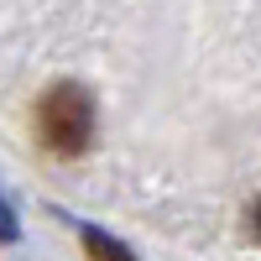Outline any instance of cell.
Here are the masks:
<instances>
[{
    "instance_id": "obj_3",
    "label": "cell",
    "mask_w": 261,
    "mask_h": 261,
    "mask_svg": "<svg viewBox=\"0 0 261 261\" xmlns=\"http://www.w3.org/2000/svg\"><path fill=\"white\" fill-rule=\"evenodd\" d=\"M0 241H16V214L0 204Z\"/></svg>"
},
{
    "instance_id": "obj_1",
    "label": "cell",
    "mask_w": 261,
    "mask_h": 261,
    "mask_svg": "<svg viewBox=\"0 0 261 261\" xmlns=\"http://www.w3.org/2000/svg\"><path fill=\"white\" fill-rule=\"evenodd\" d=\"M37 136L58 157H79L94 141V94L84 84H53L37 99Z\"/></svg>"
},
{
    "instance_id": "obj_4",
    "label": "cell",
    "mask_w": 261,
    "mask_h": 261,
    "mask_svg": "<svg viewBox=\"0 0 261 261\" xmlns=\"http://www.w3.org/2000/svg\"><path fill=\"white\" fill-rule=\"evenodd\" d=\"M251 225H256V235H261V204H256V214H251Z\"/></svg>"
},
{
    "instance_id": "obj_2",
    "label": "cell",
    "mask_w": 261,
    "mask_h": 261,
    "mask_svg": "<svg viewBox=\"0 0 261 261\" xmlns=\"http://www.w3.org/2000/svg\"><path fill=\"white\" fill-rule=\"evenodd\" d=\"M79 241H84V251H89L94 261H136V256L120 246V241H110V235H105V230H94V225H84V230H79Z\"/></svg>"
}]
</instances>
